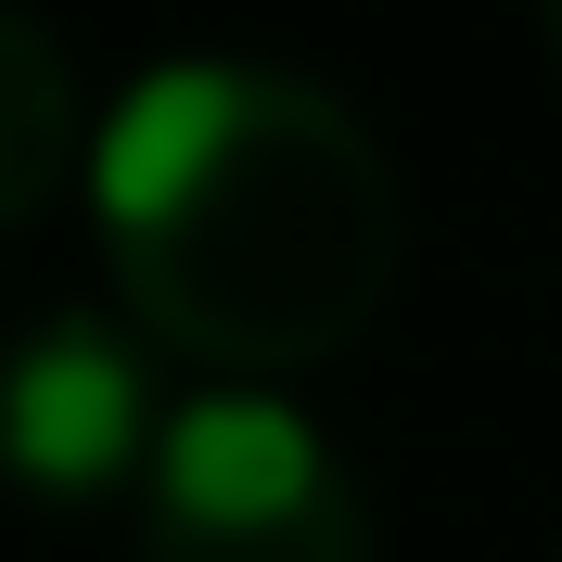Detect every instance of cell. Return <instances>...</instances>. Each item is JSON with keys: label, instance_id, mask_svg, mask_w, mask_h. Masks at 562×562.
<instances>
[{"label": "cell", "instance_id": "6da1fadb", "mask_svg": "<svg viewBox=\"0 0 562 562\" xmlns=\"http://www.w3.org/2000/svg\"><path fill=\"white\" fill-rule=\"evenodd\" d=\"M77 179L115 319L167 358H205L217 384H281L358 346L409 256V192L371 115L244 52L128 77Z\"/></svg>", "mask_w": 562, "mask_h": 562}, {"label": "cell", "instance_id": "7a4b0ae2", "mask_svg": "<svg viewBox=\"0 0 562 562\" xmlns=\"http://www.w3.org/2000/svg\"><path fill=\"white\" fill-rule=\"evenodd\" d=\"M140 562H371V486L281 384H192L128 486Z\"/></svg>", "mask_w": 562, "mask_h": 562}, {"label": "cell", "instance_id": "3957f363", "mask_svg": "<svg viewBox=\"0 0 562 562\" xmlns=\"http://www.w3.org/2000/svg\"><path fill=\"white\" fill-rule=\"evenodd\" d=\"M167 422V371L115 307H38L0 346V473L26 498H128Z\"/></svg>", "mask_w": 562, "mask_h": 562}, {"label": "cell", "instance_id": "277c9868", "mask_svg": "<svg viewBox=\"0 0 562 562\" xmlns=\"http://www.w3.org/2000/svg\"><path fill=\"white\" fill-rule=\"evenodd\" d=\"M77 167H90V103H77L65 38L52 13L0 0V231H26Z\"/></svg>", "mask_w": 562, "mask_h": 562}, {"label": "cell", "instance_id": "5b68a950", "mask_svg": "<svg viewBox=\"0 0 562 562\" xmlns=\"http://www.w3.org/2000/svg\"><path fill=\"white\" fill-rule=\"evenodd\" d=\"M537 26H550V65H562V0H537Z\"/></svg>", "mask_w": 562, "mask_h": 562}, {"label": "cell", "instance_id": "8992f818", "mask_svg": "<svg viewBox=\"0 0 562 562\" xmlns=\"http://www.w3.org/2000/svg\"><path fill=\"white\" fill-rule=\"evenodd\" d=\"M550 562H562V550H550Z\"/></svg>", "mask_w": 562, "mask_h": 562}]
</instances>
